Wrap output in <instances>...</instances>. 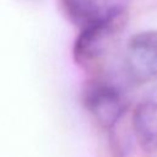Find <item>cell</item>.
Listing matches in <instances>:
<instances>
[{
	"mask_svg": "<svg viewBox=\"0 0 157 157\" xmlns=\"http://www.w3.org/2000/svg\"><path fill=\"white\" fill-rule=\"evenodd\" d=\"M124 67L129 78L136 83L157 78V31L139 32L128 40Z\"/></svg>",
	"mask_w": 157,
	"mask_h": 157,
	"instance_id": "obj_1",
	"label": "cell"
},
{
	"mask_svg": "<svg viewBox=\"0 0 157 157\" xmlns=\"http://www.w3.org/2000/svg\"><path fill=\"white\" fill-rule=\"evenodd\" d=\"M83 104L92 117L103 126L112 128L126 109L121 90L107 81H93L83 92Z\"/></svg>",
	"mask_w": 157,
	"mask_h": 157,
	"instance_id": "obj_2",
	"label": "cell"
},
{
	"mask_svg": "<svg viewBox=\"0 0 157 157\" xmlns=\"http://www.w3.org/2000/svg\"><path fill=\"white\" fill-rule=\"evenodd\" d=\"M129 0H61L69 18L85 29L121 21Z\"/></svg>",
	"mask_w": 157,
	"mask_h": 157,
	"instance_id": "obj_3",
	"label": "cell"
},
{
	"mask_svg": "<svg viewBox=\"0 0 157 157\" xmlns=\"http://www.w3.org/2000/svg\"><path fill=\"white\" fill-rule=\"evenodd\" d=\"M120 26L121 21H117L81 29L74 45L75 60L82 66H88L98 61L109 50Z\"/></svg>",
	"mask_w": 157,
	"mask_h": 157,
	"instance_id": "obj_4",
	"label": "cell"
},
{
	"mask_svg": "<svg viewBox=\"0 0 157 157\" xmlns=\"http://www.w3.org/2000/svg\"><path fill=\"white\" fill-rule=\"evenodd\" d=\"M134 130L141 146L157 148V101L141 103L134 114Z\"/></svg>",
	"mask_w": 157,
	"mask_h": 157,
	"instance_id": "obj_5",
	"label": "cell"
}]
</instances>
